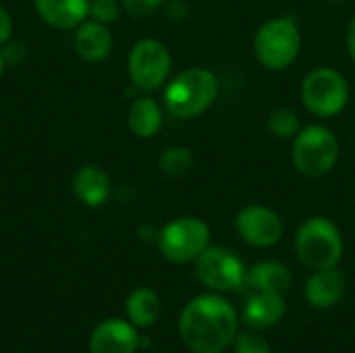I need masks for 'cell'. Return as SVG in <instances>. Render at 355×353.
Instances as JSON below:
<instances>
[{
	"label": "cell",
	"mask_w": 355,
	"mask_h": 353,
	"mask_svg": "<svg viewBox=\"0 0 355 353\" xmlns=\"http://www.w3.org/2000/svg\"><path fill=\"white\" fill-rule=\"evenodd\" d=\"M239 333V318L229 300L206 293L189 300L179 316V335L193 353H220Z\"/></svg>",
	"instance_id": "obj_1"
},
{
	"label": "cell",
	"mask_w": 355,
	"mask_h": 353,
	"mask_svg": "<svg viewBox=\"0 0 355 353\" xmlns=\"http://www.w3.org/2000/svg\"><path fill=\"white\" fill-rule=\"evenodd\" d=\"M218 96V79L210 69L191 67L181 71L164 89V106L177 119H196Z\"/></svg>",
	"instance_id": "obj_2"
},
{
	"label": "cell",
	"mask_w": 355,
	"mask_h": 353,
	"mask_svg": "<svg viewBox=\"0 0 355 353\" xmlns=\"http://www.w3.org/2000/svg\"><path fill=\"white\" fill-rule=\"evenodd\" d=\"M302 50V31L295 19L277 17L260 25L254 37V54L268 71H283L295 62Z\"/></svg>",
	"instance_id": "obj_3"
},
{
	"label": "cell",
	"mask_w": 355,
	"mask_h": 353,
	"mask_svg": "<svg viewBox=\"0 0 355 353\" xmlns=\"http://www.w3.org/2000/svg\"><path fill=\"white\" fill-rule=\"evenodd\" d=\"M295 252L310 270H327L339 266L343 258L341 231L322 216L308 218L295 235Z\"/></svg>",
	"instance_id": "obj_4"
},
{
	"label": "cell",
	"mask_w": 355,
	"mask_h": 353,
	"mask_svg": "<svg viewBox=\"0 0 355 353\" xmlns=\"http://www.w3.org/2000/svg\"><path fill=\"white\" fill-rule=\"evenodd\" d=\"M339 154H341L339 139L324 125L302 127L300 133L293 137L291 160L293 166L306 177L318 179L331 173L339 160Z\"/></svg>",
	"instance_id": "obj_5"
},
{
	"label": "cell",
	"mask_w": 355,
	"mask_h": 353,
	"mask_svg": "<svg viewBox=\"0 0 355 353\" xmlns=\"http://www.w3.org/2000/svg\"><path fill=\"white\" fill-rule=\"evenodd\" d=\"M156 243L162 258L173 264L196 262L210 246V227L198 216H181L160 229Z\"/></svg>",
	"instance_id": "obj_6"
},
{
	"label": "cell",
	"mask_w": 355,
	"mask_h": 353,
	"mask_svg": "<svg viewBox=\"0 0 355 353\" xmlns=\"http://www.w3.org/2000/svg\"><path fill=\"white\" fill-rule=\"evenodd\" d=\"M302 102L314 117H335L349 102L347 79L333 67H316L302 81Z\"/></svg>",
	"instance_id": "obj_7"
},
{
	"label": "cell",
	"mask_w": 355,
	"mask_h": 353,
	"mask_svg": "<svg viewBox=\"0 0 355 353\" xmlns=\"http://www.w3.org/2000/svg\"><path fill=\"white\" fill-rule=\"evenodd\" d=\"M245 266L237 254L227 248L208 246L196 260L198 281L214 293L237 291L245 285Z\"/></svg>",
	"instance_id": "obj_8"
},
{
	"label": "cell",
	"mask_w": 355,
	"mask_h": 353,
	"mask_svg": "<svg viewBox=\"0 0 355 353\" xmlns=\"http://www.w3.org/2000/svg\"><path fill=\"white\" fill-rule=\"evenodd\" d=\"M129 77L141 92H154L166 83L173 67L168 48L158 40H139L129 52Z\"/></svg>",
	"instance_id": "obj_9"
},
{
	"label": "cell",
	"mask_w": 355,
	"mask_h": 353,
	"mask_svg": "<svg viewBox=\"0 0 355 353\" xmlns=\"http://www.w3.org/2000/svg\"><path fill=\"white\" fill-rule=\"evenodd\" d=\"M235 229L239 237L252 248H272L283 237V221L281 216L260 204L245 206L237 212Z\"/></svg>",
	"instance_id": "obj_10"
},
{
	"label": "cell",
	"mask_w": 355,
	"mask_h": 353,
	"mask_svg": "<svg viewBox=\"0 0 355 353\" xmlns=\"http://www.w3.org/2000/svg\"><path fill=\"white\" fill-rule=\"evenodd\" d=\"M137 350H139L137 327L127 320L108 318L92 331L89 353H135Z\"/></svg>",
	"instance_id": "obj_11"
},
{
	"label": "cell",
	"mask_w": 355,
	"mask_h": 353,
	"mask_svg": "<svg viewBox=\"0 0 355 353\" xmlns=\"http://www.w3.org/2000/svg\"><path fill=\"white\" fill-rule=\"evenodd\" d=\"M345 289H347L345 275L335 266L327 270H314L304 285V295L312 308L329 310L343 300Z\"/></svg>",
	"instance_id": "obj_12"
},
{
	"label": "cell",
	"mask_w": 355,
	"mask_h": 353,
	"mask_svg": "<svg viewBox=\"0 0 355 353\" xmlns=\"http://www.w3.org/2000/svg\"><path fill=\"white\" fill-rule=\"evenodd\" d=\"M287 304L283 293L256 291L241 310V322L254 331H266L279 325L285 316Z\"/></svg>",
	"instance_id": "obj_13"
},
{
	"label": "cell",
	"mask_w": 355,
	"mask_h": 353,
	"mask_svg": "<svg viewBox=\"0 0 355 353\" xmlns=\"http://www.w3.org/2000/svg\"><path fill=\"white\" fill-rule=\"evenodd\" d=\"M73 193L81 204L89 208H100L108 202L112 193V181L104 169L96 164H85L73 175Z\"/></svg>",
	"instance_id": "obj_14"
},
{
	"label": "cell",
	"mask_w": 355,
	"mask_h": 353,
	"mask_svg": "<svg viewBox=\"0 0 355 353\" xmlns=\"http://www.w3.org/2000/svg\"><path fill=\"white\" fill-rule=\"evenodd\" d=\"M75 52L87 62H100L112 52V33L108 25L98 21H83L75 27L73 35Z\"/></svg>",
	"instance_id": "obj_15"
},
{
	"label": "cell",
	"mask_w": 355,
	"mask_h": 353,
	"mask_svg": "<svg viewBox=\"0 0 355 353\" xmlns=\"http://www.w3.org/2000/svg\"><path fill=\"white\" fill-rule=\"evenodd\" d=\"M92 0H33L44 23L56 29H73L89 15Z\"/></svg>",
	"instance_id": "obj_16"
},
{
	"label": "cell",
	"mask_w": 355,
	"mask_h": 353,
	"mask_svg": "<svg viewBox=\"0 0 355 353\" xmlns=\"http://www.w3.org/2000/svg\"><path fill=\"white\" fill-rule=\"evenodd\" d=\"M291 270L277 260H264L254 264L245 275V285L254 291H270V293H285L291 287Z\"/></svg>",
	"instance_id": "obj_17"
},
{
	"label": "cell",
	"mask_w": 355,
	"mask_h": 353,
	"mask_svg": "<svg viewBox=\"0 0 355 353\" xmlns=\"http://www.w3.org/2000/svg\"><path fill=\"white\" fill-rule=\"evenodd\" d=\"M164 123V112L162 106L152 100V98H137L127 112V125L131 129L133 135L141 137V139H150L154 137Z\"/></svg>",
	"instance_id": "obj_18"
},
{
	"label": "cell",
	"mask_w": 355,
	"mask_h": 353,
	"mask_svg": "<svg viewBox=\"0 0 355 353\" xmlns=\"http://www.w3.org/2000/svg\"><path fill=\"white\" fill-rule=\"evenodd\" d=\"M160 298L154 289L150 287H137L129 293L127 302H125V312L131 325H135L137 329H148L152 327L158 316H160Z\"/></svg>",
	"instance_id": "obj_19"
},
{
	"label": "cell",
	"mask_w": 355,
	"mask_h": 353,
	"mask_svg": "<svg viewBox=\"0 0 355 353\" xmlns=\"http://www.w3.org/2000/svg\"><path fill=\"white\" fill-rule=\"evenodd\" d=\"M193 166V152L185 146H171L158 158V169L166 177H183Z\"/></svg>",
	"instance_id": "obj_20"
},
{
	"label": "cell",
	"mask_w": 355,
	"mask_h": 353,
	"mask_svg": "<svg viewBox=\"0 0 355 353\" xmlns=\"http://www.w3.org/2000/svg\"><path fill=\"white\" fill-rule=\"evenodd\" d=\"M302 129L300 117L295 110L287 108V106H279L275 110H270L268 114V131L277 137V139H293Z\"/></svg>",
	"instance_id": "obj_21"
},
{
	"label": "cell",
	"mask_w": 355,
	"mask_h": 353,
	"mask_svg": "<svg viewBox=\"0 0 355 353\" xmlns=\"http://www.w3.org/2000/svg\"><path fill=\"white\" fill-rule=\"evenodd\" d=\"M233 350L235 353H272L266 337H262L260 331L254 329L237 333V337L233 339Z\"/></svg>",
	"instance_id": "obj_22"
},
{
	"label": "cell",
	"mask_w": 355,
	"mask_h": 353,
	"mask_svg": "<svg viewBox=\"0 0 355 353\" xmlns=\"http://www.w3.org/2000/svg\"><path fill=\"white\" fill-rule=\"evenodd\" d=\"M123 12V4L119 0H92L89 2V17L98 23L110 25L119 21Z\"/></svg>",
	"instance_id": "obj_23"
},
{
	"label": "cell",
	"mask_w": 355,
	"mask_h": 353,
	"mask_svg": "<svg viewBox=\"0 0 355 353\" xmlns=\"http://www.w3.org/2000/svg\"><path fill=\"white\" fill-rule=\"evenodd\" d=\"M166 0H121L123 10L133 19H146L164 6Z\"/></svg>",
	"instance_id": "obj_24"
},
{
	"label": "cell",
	"mask_w": 355,
	"mask_h": 353,
	"mask_svg": "<svg viewBox=\"0 0 355 353\" xmlns=\"http://www.w3.org/2000/svg\"><path fill=\"white\" fill-rule=\"evenodd\" d=\"M2 58H4V64H19L23 58H25V46L23 44H4V50H0Z\"/></svg>",
	"instance_id": "obj_25"
},
{
	"label": "cell",
	"mask_w": 355,
	"mask_h": 353,
	"mask_svg": "<svg viewBox=\"0 0 355 353\" xmlns=\"http://www.w3.org/2000/svg\"><path fill=\"white\" fill-rule=\"evenodd\" d=\"M10 35H12V17L0 4V46H4L6 42H10Z\"/></svg>",
	"instance_id": "obj_26"
},
{
	"label": "cell",
	"mask_w": 355,
	"mask_h": 353,
	"mask_svg": "<svg viewBox=\"0 0 355 353\" xmlns=\"http://www.w3.org/2000/svg\"><path fill=\"white\" fill-rule=\"evenodd\" d=\"M166 12L173 21H181L187 15V4L183 0H171L166 2Z\"/></svg>",
	"instance_id": "obj_27"
},
{
	"label": "cell",
	"mask_w": 355,
	"mask_h": 353,
	"mask_svg": "<svg viewBox=\"0 0 355 353\" xmlns=\"http://www.w3.org/2000/svg\"><path fill=\"white\" fill-rule=\"evenodd\" d=\"M347 52L352 56V60L355 62V15L349 21V27H347Z\"/></svg>",
	"instance_id": "obj_28"
},
{
	"label": "cell",
	"mask_w": 355,
	"mask_h": 353,
	"mask_svg": "<svg viewBox=\"0 0 355 353\" xmlns=\"http://www.w3.org/2000/svg\"><path fill=\"white\" fill-rule=\"evenodd\" d=\"M158 229H154L152 225H144V227H139V239H144V241H158Z\"/></svg>",
	"instance_id": "obj_29"
},
{
	"label": "cell",
	"mask_w": 355,
	"mask_h": 353,
	"mask_svg": "<svg viewBox=\"0 0 355 353\" xmlns=\"http://www.w3.org/2000/svg\"><path fill=\"white\" fill-rule=\"evenodd\" d=\"M4 67H6V64H4V58H2V54H0V77H2V71H4Z\"/></svg>",
	"instance_id": "obj_30"
},
{
	"label": "cell",
	"mask_w": 355,
	"mask_h": 353,
	"mask_svg": "<svg viewBox=\"0 0 355 353\" xmlns=\"http://www.w3.org/2000/svg\"><path fill=\"white\" fill-rule=\"evenodd\" d=\"M327 2H347V0H327Z\"/></svg>",
	"instance_id": "obj_31"
}]
</instances>
